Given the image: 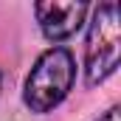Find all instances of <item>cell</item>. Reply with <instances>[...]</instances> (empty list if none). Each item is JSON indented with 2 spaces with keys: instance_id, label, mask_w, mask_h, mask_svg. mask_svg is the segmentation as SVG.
Listing matches in <instances>:
<instances>
[{
  "instance_id": "cell-1",
  "label": "cell",
  "mask_w": 121,
  "mask_h": 121,
  "mask_svg": "<svg viewBox=\"0 0 121 121\" xmlns=\"http://www.w3.org/2000/svg\"><path fill=\"white\" fill-rule=\"evenodd\" d=\"M76 79V65L68 48H48L34 62L26 79V104L34 113H48L70 93Z\"/></svg>"
},
{
  "instance_id": "cell-2",
  "label": "cell",
  "mask_w": 121,
  "mask_h": 121,
  "mask_svg": "<svg viewBox=\"0 0 121 121\" xmlns=\"http://www.w3.org/2000/svg\"><path fill=\"white\" fill-rule=\"evenodd\" d=\"M118 48H121V26H118V9L116 3H101L93 11L87 48H85V70L87 85L104 82L118 68Z\"/></svg>"
},
{
  "instance_id": "cell-4",
  "label": "cell",
  "mask_w": 121,
  "mask_h": 121,
  "mask_svg": "<svg viewBox=\"0 0 121 121\" xmlns=\"http://www.w3.org/2000/svg\"><path fill=\"white\" fill-rule=\"evenodd\" d=\"M99 121H118V107H110V110H107Z\"/></svg>"
},
{
  "instance_id": "cell-3",
  "label": "cell",
  "mask_w": 121,
  "mask_h": 121,
  "mask_svg": "<svg viewBox=\"0 0 121 121\" xmlns=\"http://www.w3.org/2000/svg\"><path fill=\"white\" fill-rule=\"evenodd\" d=\"M34 11L48 39H68L70 34L79 31L87 14V3H39Z\"/></svg>"
}]
</instances>
